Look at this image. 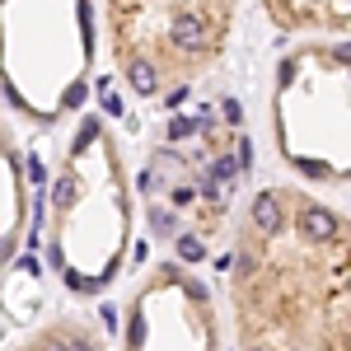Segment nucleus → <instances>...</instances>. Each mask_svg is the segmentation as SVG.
Returning a JSON list of instances; mask_svg holds the SVG:
<instances>
[{"label":"nucleus","instance_id":"9d476101","mask_svg":"<svg viewBox=\"0 0 351 351\" xmlns=\"http://www.w3.org/2000/svg\"><path fill=\"white\" fill-rule=\"evenodd\" d=\"M14 351H104V337L84 319H52L38 332H28Z\"/></svg>","mask_w":351,"mask_h":351},{"label":"nucleus","instance_id":"20e7f679","mask_svg":"<svg viewBox=\"0 0 351 351\" xmlns=\"http://www.w3.org/2000/svg\"><path fill=\"white\" fill-rule=\"evenodd\" d=\"M271 141L300 178L347 188L351 169V52L347 38H300L271 75Z\"/></svg>","mask_w":351,"mask_h":351},{"label":"nucleus","instance_id":"f03ea898","mask_svg":"<svg viewBox=\"0 0 351 351\" xmlns=\"http://www.w3.org/2000/svg\"><path fill=\"white\" fill-rule=\"evenodd\" d=\"M248 164V132L234 99H206L160 127L145 155L141 192L150 230L183 253L178 263L202 258L225 234Z\"/></svg>","mask_w":351,"mask_h":351},{"label":"nucleus","instance_id":"1a4fd4ad","mask_svg":"<svg viewBox=\"0 0 351 351\" xmlns=\"http://www.w3.org/2000/svg\"><path fill=\"white\" fill-rule=\"evenodd\" d=\"M271 28H281L286 38H347L351 10L337 0V5H291V0H271L263 5Z\"/></svg>","mask_w":351,"mask_h":351},{"label":"nucleus","instance_id":"39448f33","mask_svg":"<svg viewBox=\"0 0 351 351\" xmlns=\"http://www.w3.org/2000/svg\"><path fill=\"white\" fill-rule=\"evenodd\" d=\"M99 56L94 5H0V94L28 122H61L84 104Z\"/></svg>","mask_w":351,"mask_h":351},{"label":"nucleus","instance_id":"0eeeda50","mask_svg":"<svg viewBox=\"0 0 351 351\" xmlns=\"http://www.w3.org/2000/svg\"><path fill=\"white\" fill-rule=\"evenodd\" d=\"M220 304L188 263H155L122 304L117 351H220Z\"/></svg>","mask_w":351,"mask_h":351},{"label":"nucleus","instance_id":"6e6552de","mask_svg":"<svg viewBox=\"0 0 351 351\" xmlns=\"http://www.w3.org/2000/svg\"><path fill=\"white\" fill-rule=\"evenodd\" d=\"M28 211H33V197H28V164L19 141L10 136V127H0V276L10 271V263L19 258L28 234Z\"/></svg>","mask_w":351,"mask_h":351},{"label":"nucleus","instance_id":"423d86ee","mask_svg":"<svg viewBox=\"0 0 351 351\" xmlns=\"http://www.w3.org/2000/svg\"><path fill=\"white\" fill-rule=\"evenodd\" d=\"M99 33L108 38L112 66L136 99H173L220 66L234 33V5L117 0L99 10Z\"/></svg>","mask_w":351,"mask_h":351},{"label":"nucleus","instance_id":"f257e3e1","mask_svg":"<svg viewBox=\"0 0 351 351\" xmlns=\"http://www.w3.org/2000/svg\"><path fill=\"white\" fill-rule=\"evenodd\" d=\"M347 211L295 183L253 192L230 248L239 351H351Z\"/></svg>","mask_w":351,"mask_h":351},{"label":"nucleus","instance_id":"7ed1b4c3","mask_svg":"<svg viewBox=\"0 0 351 351\" xmlns=\"http://www.w3.org/2000/svg\"><path fill=\"white\" fill-rule=\"evenodd\" d=\"M136 234V192L108 117L84 112L47 188V263L71 295H104Z\"/></svg>","mask_w":351,"mask_h":351}]
</instances>
